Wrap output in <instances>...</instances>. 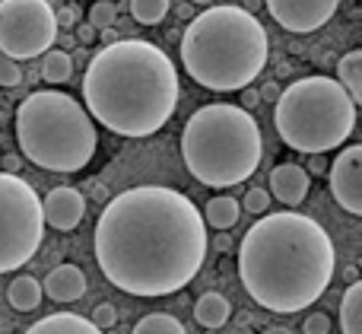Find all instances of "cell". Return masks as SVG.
Here are the masks:
<instances>
[{
	"mask_svg": "<svg viewBox=\"0 0 362 334\" xmlns=\"http://www.w3.org/2000/svg\"><path fill=\"white\" fill-rule=\"evenodd\" d=\"M93 246L108 284L131 296H172L200 274L210 239L191 197L140 185L105 204Z\"/></svg>",
	"mask_w": 362,
	"mask_h": 334,
	"instance_id": "obj_1",
	"label": "cell"
},
{
	"mask_svg": "<svg viewBox=\"0 0 362 334\" xmlns=\"http://www.w3.org/2000/svg\"><path fill=\"white\" fill-rule=\"evenodd\" d=\"M337 252L327 229L308 214H264L238 246V277L261 309L302 312L331 287Z\"/></svg>",
	"mask_w": 362,
	"mask_h": 334,
	"instance_id": "obj_2",
	"label": "cell"
},
{
	"mask_svg": "<svg viewBox=\"0 0 362 334\" xmlns=\"http://www.w3.org/2000/svg\"><path fill=\"white\" fill-rule=\"evenodd\" d=\"M83 102L89 118L118 137H150L178 105V70L159 45L115 38L89 61Z\"/></svg>",
	"mask_w": 362,
	"mask_h": 334,
	"instance_id": "obj_3",
	"label": "cell"
},
{
	"mask_svg": "<svg viewBox=\"0 0 362 334\" xmlns=\"http://www.w3.org/2000/svg\"><path fill=\"white\" fill-rule=\"evenodd\" d=\"M270 38L245 6H210L191 19L181 38V61L194 83L213 93H235L261 76Z\"/></svg>",
	"mask_w": 362,
	"mask_h": 334,
	"instance_id": "obj_4",
	"label": "cell"
},
{
	"mask_svg": "<svg viewBox=\"0 0 362 334\" xmlns=\"http://www.w3.org/2000/svg\"><path fill=\"white\" fill-rule=\"evenodd\" d=\"M185 166L206 188H232L255 175L264 137L255 115L232 102H213L187 118L181 131Z\"/></svg>",
	"mask_w": 362,
	"mask_h": 334,
	"instance_id": "obj_5",
	"label": "cell"
},
{
	"mask_svg": "<svg viewBox=\"0 0 362 334\" xmlns=\"http://www.w3.org/2000/svg\"><path fill=\"white\" fill-rule=\"evenodd\" d=\"M16 140L23 156L45 172H80L93 163L99 134L89 112L67 93L38 89L16 108Z\"/></svg>",
	"mask_w": 362,
	"mask_h": 334,
	"instance_id": "obj_6",
	"label": "cell"
},
{
	"mask_svg": "<svg viewBox=\"0 0 362 334\" xmlns=\"http://www.w3.org/2000/svg\"><path fill=\"white\" fill-rule=\"evenodd\" d=\"M274 125L286 146L299 153L337 150L356 127V102L331 76H302L280 89Z\"/></svg>",
	"mask_w": 362,
	"mask_h": 334,
	"instance_id": "obj_7",
	"label": "cell"
},
{
	"mask_svg": "<svg viewBox=\"0 0 362 334\" xmlns=\"http://www.w3.org/2000/svg\"><path fill=\"white\" fill-rule=\"evenodd\" d=\"M45 239L42 197L16 172H0V274L19 271Z\"/></svg>",
	"mask_w": 362,
	"mask_h": 334,
	"instance_id": "obj_8",
	"label": "cell"
},
{
	"mask_svg": "<svg viewBox=\"0 0 362 334\" xmlns=\"http://www.w3.org/2000/svg\"><path fill=\"white\" fill-rule=\"evenodd\" d=\"M57 19L48 0H0V51L13 61L38 57L54 45Z\"/></svg>",
	"mask_w": 362,
	"mask_h": 334,
	"instance_id": "obj_9",
	"label": "cell"
},
{
	"mask_svg": "<svg viewBox=\"0 0 362 334\" xmlns=\"http://www.w3.org/2000/svg\"><path fill=\"white\" fill-rule=\"evenodd\" d=\"M331 195L346 214L362 217V146L350 144L327 169Z\"/></svg>",
	"mask_w": 362,
	"mask_h": 334,
	"instance_id": "obj_10",
	"label": "cell"
},
{
	"mask_svg": "<svg viewBox=\"0 0 362 334\" xmlns=\"http://www.w3.org/2000/svg\"><path fill=\"white\" fill-rule=\"evenodd\" d=\"M340 0H267V10L286 32L305 35L331 23Z\"/></svg>",
	"mask_w": 362,
	"mask_h": 334,
	"instance_id": "obj_11",
	"label": "cell"
},
{
	"mask_svg": "<svg viewBox=\"0 0 362 334\" xmlns=\"http://www.w3.org/2000/svg\"><path fill=\"white\" fill-rule=\"evenodd\" d=\"M42 217L48 226L61 229V233H70L83 223L86 217V197L76 188L64 185V188H51L48 195L42 197Z\"/></svg>",
	"mask_w": 362,
	"mask_h": 334,
	"instance_id": "obj_12",
	"label": "cell"
},
{
	"mask_svg": "<svg viewBox=\"0 0 362 334\" xmlns=\"http://www.w3.org/2000/svg\"><path fill=\"white\" fill-rule=\"evenodd\" d=\"M308 172L296 163H280L270 172V197H276L286 207H299L308 195Z\"/></svg>",
	"mask_w": 362,
	"mask_h": 334,
	"instance_id": "obj_13",
	"label": "cell"
},
{
	"mask_svg": "<svg viewBox=\"0 0 362 334\" xmlns=\"http://www.w3.org/2000/svg\"><path fill=\"white\" fill-rule=\"evenodd\" d=\"M42 293H48L54 303H76L86 293V274L76 265H57L54 271H48L42 284Z\"/></svg>",
	"mask_w": 362,
	"mask_h": 334,
	"instance_id": "obj_14",
	"label": "cell"
},
{
	"mask_svg": "<svg viewBox=\"0 0 362 334\" xmlns=\"http://www.w3.org/2000/svg\"><path fill=\"white\" fill-rule=\"evenodd\" d=\"M25 334H105V331L95 328L89 318L76 316V312H57V316L38 318Z\"/></svg>",
	"mask_w": 362,
	"mask_h": 334,
	"instance_id": "obj_15",
	"label": "cell"
},
{
	"mask_svg": "<svg viewBox=\"0 0 362 334\" xmlns=\"http://www.w3.org/2000/svg\"><path fill=\"white\" fill-rule=\"evenodd\" d=\"M232 316V306L223 293H204V296L194 303V318L204 328H223Z\"/></svg>",
	"mask_w": 362,
	"mask_h": 334,
	"instance_id": "obj_16",
	"label": "cell"
},
{
	"mask_svg": "<svg viewBox=\"0 0 362 334\" xmlns=\"http://www.w3.org/2000/svg\"><path fill=\"white\" fill-rule=\"evenodd\" d=\"M238 217H242V204H238L232 195L210 197V201H206V207H204V223H210V226L219 229V233H226V229L235 226Z\"/></svg>",
	"mask_w": 362,
	"mask_h": 334,
	"instance_id": "obj_17",
	"label": "cell"
},
{
	"mask_svg": "<svg viewBox=\"0 0 362 334\" xmlns=\"http://www.w3.org/2000/svg\"><path fill=\"white\" fill-rule=\"evenodd\" d=\"M42 284H38L32 274H19V277H13V284L6 287V299H10V306L16 312H32L38 309V303H42Z\"/></svg>",
	"mask_w": 362,
	"mask_h": 334,
	"instance_id": "obj_18",
	"label": "cell"
},
{
	"mask_svg": "<svg viewBox=\"0 0 362 334\" xmlns=\"http://www.w3.org/2000/svg\"><path fill=\"white\" fill-rule=\"evenodd\" d=\"M337 83L350 93V99L359 105L362 102V51L359 48L346 51V54L337 61Z\"/></svg>",
	"mask_w": 362,
	"mask_h": 334,
	"instance_id": "obj_19",
	"label": "cell"
},
{
	"mask_svg": "<svg viewBox=\"0 0 362 334\" xmlns=\"http://www.w3.org/2000/svg\"><path fill=\"white\" fill-rule=\"evenodd\" d=\"M340 328L344 334H362V284L353 280L340 299Z\"/></svg>",
	"mask_w": 362,
	"mask_h": 334,
	"instance_id": "obj_20",
	"label": "cell"
},
{
	"mask_svg": "<svg viewBox=\"0 0 362 334\" xmlns=\"http://www.w3.org/2000/svg\"><path fill=\"white\" fill-rule=\"evenodd\" d=\"M42 76L45 83H51V86H61V83H67L70 76H74V57H70V51H45V61H42Z\"/></svg>",
	"mask_w": 362,
	"mask_h": 334,
	"instance_id": "obj_21",
	"label": "cell"
},
{
	"mask_svg": "<svg viewBox=\"0 0 362 334\" xmlns=\"http://www.w3.org/2000/svg\"><path fill=\"white\" fill-rule=\"evenodd\" d=\"M131 334H187V328L169 312H150V316H144L134 325Z\"/></svg>",
	"mask_w": 362,
	"mask_h": 334,
	"instance_id": "obj_22",
	"label": "cell"
},
{
	"mask_svg": "<svg viewBox=\"0 0 362 334\" xmlns=\"http://www.w3.org/2000/svg\"><path fill=\"white\" fill-rule=\"evenodd\" d=\"M172 0H131V16L140 25H159L169 13Z\"/></svg>",
	"mask_w": 362,
	"mask_h": 334,
	"instance_id": "obj_23",
	"label": "cell"
},
{
	"mask_svg": "<svg viewBox=\"0 0 362 334\" xmlns=\"http://www.w3.org/2000/svg\"><path fill=\"white\" fill-rule=\"evenodd\" d=\"M89 25H95V29L115 25V4L112 0H95V4L89 6Z\"/></svg>",
	"mask_w": 362,
	"mask_h": 334,
	"instance_id": "obj_24",
	"label": "cell"
},
{
	"mask_svg": "<svg viewBox=\"0 0 362 334\" xmlns=\"http://www.w3.org/2000/svg\"><path fill=\"white\" fill-rule=\"evenodd\" d=\"M23 83V67H19V61H13V57H6L4 51H0V86L4 89H13Z\"/></svg>",
	"mask_w": 362,
	"mask_h": 334,
	"instance_id": "obj_25",
	"label": "cell"
},
{
	"mask_svg": "<svg viewBox=\"0 0 362 334\" xmlns=\"http://www.w3.org/2000/svg\"><path fill=\"white\" fill-rule=\"evenodd\" d=\"M267 207H270V191H264V188H248V195H245V201H242V210H248V214H267Z\"/></svg>",
	"mask_w": 362,
	"mask_h": 334,
	"instance_id": "obj_26",
	"label": "cell"
},
{
	"mask_svg": "<svg viewBox=\"0 0 362 334\" xmlns=\"http://www.w3.org/2000/svg\"><path fill=\"white\" fill-rule=\"evenodd\" d=\"M89 322H93L95 328L105 331V328H112V325L118 322V309H115L112 303H99V306L93 309V318H89Z\"/></svg>",
	"mask_w": 362,
	"mask_h": 334,
	"instance_id": "obj_27",
	"label": "cell"
},
{
	"mask_svg": "<svg viewBox=\"0 0 362 334\" xmlns=\"http://www.w3.org/2000/svg\"><path fill=\"white\" fill-rule=\"evenodd\" d=\"M302 331L305 334H331V318H327L325 312H312V316H305V322H302Z\"/></svg>",
	"mask_w": 362,
	"mask_h": 334,
	"instance_id": "obj_28",
	"label": "cell"
},
{
	"mask_svg": "<svg viewBox=\"0 0 362 334\" xmlns=\"http://www.w3.org/2000/svg\"><path fill=\"white\" fill-rule=\"evenodd\" d=\"M54 19H57V29H74L76 25V10L74 6H61V10H54Z\"/></svg>",
	"mask_w": 362,
	"mask_h": 334,
	"instance_id": "obj_29",
	"label": "cell"
},
{
	"mask_svg": "<svg viewBox=\"0 0 362 334\" xmlns=\"http://www.w3.org/2000/svg\"><path fill=\"white\" fill-rule=\"evenodd\" d=\"M95 25H89V23H83V25H76V42L80 45H93L95 42Z\"/></svg>",
	"mask_w": 362,
	"mask_h": 334,
	"instance_id": "obj_30",
	"label": "cell"
},
{
	"mask_svg": "<svg viewBox=\"0 0 362 334\" xmlns=\"http://www.w3.org/2000/svg\"><path fill=\"white\" fill-rule=\"evenodd\" d=\"M257 96H261V99H267V102H276V96H280V83H274V80L264 83L261 93H257Z\"/></svg>",
	"mask_w": 362,
	"mask_h": 334,
	"instance_id": "obj_31",
	"label": "cell"
},
{
	"mask_svg": "<svg viewBox=\"0 0 362 334\" xmlns=\"http://www.w3.org/2000/svg\"><path fill=\"white\" fill-rule=\"evenodd\" d=\"M257 102H261V96H257L255 89H248V86H245V93H242V108H255Z\"/></svg>",
	"mask_w": 362,
	"mask_h": 334,
	"instance_id": "obj_32",
	"label": "cell"
},
{
	"mask_svg": "<svg viewBox=\"0 0 362 334\" xmlns=\"http://www.w3.org/2000/svg\"><path fill=\"white\" fill-rule=\"evenodd\" d=\"M305 172H312V175L325 172V159H318V153H312V163H308V169H305Z\"/></svg>",
	"mask_w": 362,
	"mask_h": 334,
	"instance_id": "obj_33",
	"label": "cell"
},
{
	"mask_svg": "<svg viewBox=\"0 0 362 334\" xmlns=\"http://www.w3.org/2000/svg\"><path fill=\"white\" fill-rule=\"evenodd\" d=\"M213 246H216L219 252H229V248H232V239H229V236H216V239H213Z\"/></svg>",
	"mask_w": 362,
	"mask_h": 334,
	"instance_id": "obj_34",
	"label": "cell"
},
{
	"mask_svg": "<svg viewBox=\"0 0 362 334\" xmlns=\"http://www.w3.org/2000/svg\"><path fill=\"white\" fill-rule=\"evenodd\" d=\"M344 277H346V284H353V280H359V267H356V265H350V267H346V271H344Z\"/></svg>",
	"mask_w": 362,
	"mask_h": 334,
	"instance_id": "obj_35",
	"label": "cell"
},
{
	"mask_svg": "<svg viewBox=\"0 0 362 334\" xmlns=\"http://www.w3.org/2000/svg\"><path fill=\"white\" fill-rule=\"evenodd\" d=\"M264 334H293V331L286 325H270V328H264Z\"/></svg>",
	"mask_w": 362,
	"mask_h": 334,
	"instance_id": "obj_36",
	"label": "cell"
},
{
	"mask_svg": "<svg viewBox=\"0 0 362 334\" xmlns=\"http://www.w3.org/2000/svg\"><path fill=\"white\" fill-rule=\"evenodd\" d=\"M102 32H105V42H115V38H118V32H115L112 25H108V29H102Z\"/></svg>",
	"mask_w": 362,
	"mask_h": 334,
	"instance_id": "obj_37",
	"label": "cell"
},
{
	"mask_svg": "<svg viewBox=\"0 0 362 334\" xmlns=\"http://www.w3.org/2000/svg\"><path fill=\"white\" fill-rule=\"evenodd\" d=\"M191 4H197V6H210L213 0H191Z\"/></svg>",
	"mask_w": 362,
	"mask_h": 334,
	"instance_id": "obj_38",
	"label": "cell"
}]
</instances>
